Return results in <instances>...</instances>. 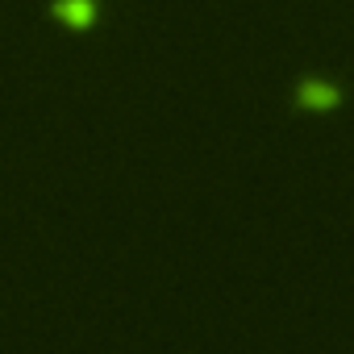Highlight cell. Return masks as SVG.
Listing matches in <instances>:
<instances>
[{
	"label": "cell",
	"mask_w": 354,
	"mask_h": 354,
	"mask_svg": "<svg viewBox=\"0 0 354 354\" xmlns=\"http://www.w3.org/2000/svg\"><path fill=\"white\" fill-rule=\"evenodd\" d=\"M292 100H296V109H304V113H325V109H333V104L342 100V88H337L333 80L304 75V80H296Z\"/></svg>",
	"instance_id": "cell-1"
},
{
	"label": "cell",
	"mask_w": 354,
	"mask_h": 354,
	"mask_svg": "<svg viewBox=\"0 0 354 354\" xmlns=\"http://www.w3.org/2000/svg\"><path fill=\"white\" fill-rule=\"evenodd\" d=\"M46 13L67 30H92L100 17V0H50Z\"/></svg>",
	"instance_id": "cell-2"
}]
</instances>
